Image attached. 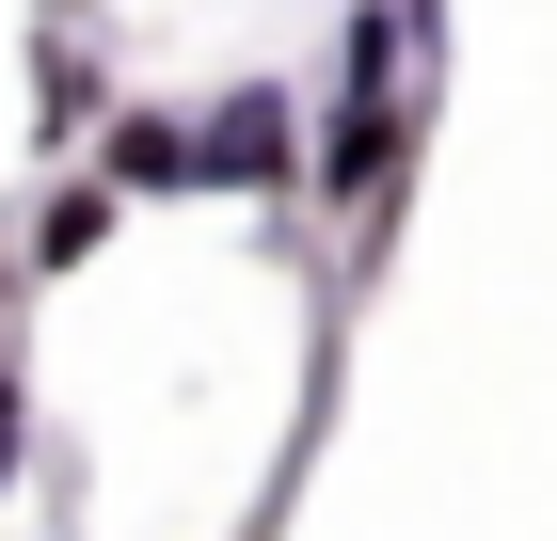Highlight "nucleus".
<instances>
[{"instance_id":"5","label":"nucleus","mask_w":557,"mask_h":541,"mask_svg":"<svg viewBox=\"0 0 557 541\" xmlns=\"http://www.w3.org/2000/svg\"><path fill=\"white\" fill-rule=\"evenodd\" d=\"M96 255H112V192H48V223H33V271H96Z\"/></svg>"},{"instance_id":"1","label":"nucleus","mask_w":557,"mask_h":541,"mask_svg":"<svg viewBox=\"0 0 557 541\" xmlns=\"http://www.w3.org/2000/svg\"><path fill=\"white\" fill-rule=\"evenodd\" d=\"M398 33H414V0H350V48H335V96H319V144H302V175L335 192V223H383L398 192Z\"/></svg>"},{"instance_id":"2","label":"nucleus","mask_w":557,"mask_h":541,"mask_svg":"<svg viewBox=\"0 0 557 541\" xmlns=\"http://www.w3.org/2000/svg\"><path fill=\"white\" fill-rule=\"evenodd\" d=\"M191 192H302V96L287 81H223L191 112Z\"/></svg>"},{"instance_id":"3","label":"nucleus","mask_w":557,"mask_h":541,"mask_svg":"<svg viewBox=\"0 0 557 541\" xmlns=\"http://www.w3.org/2000/svg\"><path fill=\"white\" fill-rule=\"evenodd\" d=\"M96 192H112V208L191 192V112H112V127H96Z\"/></svg>"},{"instance_id":"6","label":"nucleus","mask_w":557,"mask_h":541,"mask_svg":"<svg viewBox=\"0 0 557 541\" xmlns=\"http://www.w3.org/2000/svg\"><path fill=\"white\" fill-rule=\"evenodd\" d=\"M16 462H33V382L0 367V494H16Z\"/></svg>"},{"instance_id":"4","label":"nucleus","mask_w":557,"mask_h":541,"mask_svg":"<svg viewBox=\"0 0 557 541\" xmlns=\"http://www.w3.org/2000/svg\"><path fill=\"white\" fill-rule=\"evenodd\" d=\"M96 112H112V96H96V64H81L64 33H48V48H33V127H48V144H81Z\"/></svg>"}]
</instances>
